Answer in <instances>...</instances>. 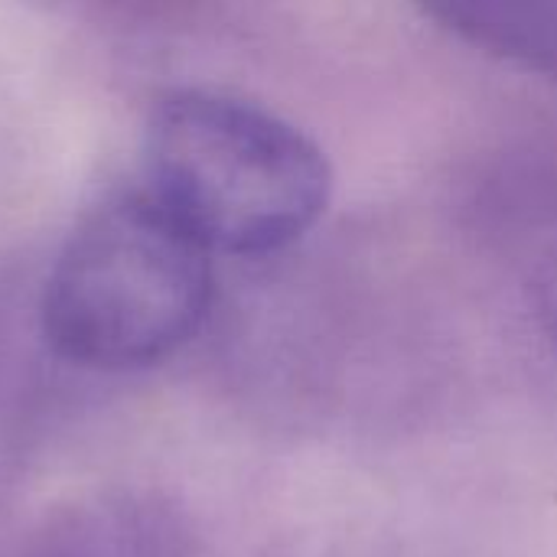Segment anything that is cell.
<instances>
[{
	"instance_id": "cell-1",
	"label": "cell",
	"mask_w": 557,
	"mask_h": 557,
	"mask_svg": "<svg viewBox=\"0 0 557 557\" xmlns=\"http://www.w3.org/2000/svg\"><path fill=\"white\" fill-rule=\"evenodd\" d=\"M147 193L209 251L268 255L326 212L333 170L290 121L219 91L163 98L144 131Z\"/></svg>"
},
{
	"instance_id": "cell-3",
	"label": "cell",
	"mask_w": 557,
	"mask_h": 557,
	"mask_svg": "<svg viewBox=\"0 0 557 557\" xmlns=\"http://www.w3.org/2000/svg\"><path fill=\"white\" fill-rule=\"evenodd\" d=\"M29 557H202L183 519L137 493H95L46 516Z\"/></svg>"
},
{
	"instance_id": "cell-2",
	"label": "cell",
	"mask_w": 557,
	"mask_h": 557,
	"mask_svg": "<svg viewBox=\"0 0 557 557\" xmlns=\"http://www.w3.org/2000/svg\"><path fill=\"white\" fill-rule=\"evenodd\" d=\"M212 304V251L147 189L91 209L62 245L42 294L52 349L98 372L180 352Z\"/></svg>"
},
{
	"instance_id": "cell-5",
	"label": "cell",
	"mask_w": 557,
	"mask_h": 557,
	"mask_svg": "<svg viewBox=\"0 0 557 557\" xmlns=\"http://www.w3.org/2000/svg\"><path fill=\"white\" fill-rule=\"evenodd\" d=\"M532 307L539 326L557 356V251H552L532 277Z\"/></svg>"
},
{
	"instance_id": "cell-4",
	"label": "cell",
	"mask_w": 557,
	"mask_h": 557,
	"mask_svg": "<svg viewBox=\"0 0 557 557\" xmlns=\"http://www.w3.org/2000/svg\"><path fill=\"white\" fill-rule=\"evenodd\" d=\"M424 20L522 72L557 82V0H411Z\"/></svg>"
}]
</instances>
